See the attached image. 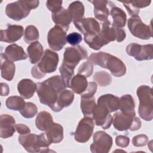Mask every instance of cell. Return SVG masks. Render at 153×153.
Listing matches in <instances>:
<instances>
[{
    "instance_id": "cell-28",
    "label": "cell",
    "mask_w": 153,
    "mask_h": 153,
    "mask_svg": "<svg viewBox=\"0 0 153 153\" xmlns=\"http://www.w3.org/2000/svg\"><path fill=\"white\" fill-rule=\"evenodd\" d=\"M97 102L105 105L111 113L119 109L120 98L111 94H106L100 96Z\"/></svg>"
},
{
    "instance_id": "cell-39",
    "label": "cell",
    "mask_w": 153,
    "mask_h": 153,
    "mask_svg": "<svg viewBox=\"0 0 153 153\" xmlns=\"http://www.w3.org/2000/svg\"><path fill=\"white\" fill-rule=\"evenodd\" d=\"M148 142V137L146 135L141 134L133 137L132 139L133 145L135 146H145Z\"/></svg>"
},
{
    "instance_id": "cell-3",
    "label": "cell",
    "mask_w": 153,
    "mask_h": 153,
    "mask_svg": "<svg viewBox=\"0 0 153 153\" xmlns=\"http://www.w3.org/2000/svg\"><path fill=\"white\" fill-rule=\"evenodd\" d=\"M88 61L93 65L108 69L116 77H121L126 73V67L123 61L108 53L101 51L92 53L88 58Z\"/></svg>"
},
{
    "instance_id": "cell-19",
    "label": "cell",
    "mask_w": 153,
    "mask_h": 153,
    "mask_svg": "<svg viewBox=\"0 0 153 153\" xmlns=\"http://www.w3.org/2000/svg\"><path fill=\"white\" fill-rule=\"evenodd\" d=\"M51 18L56 25L62 27L66 31L68 30L69 25L73 20V18L69 11L63 7L59 11L52 13Z\"/></svg>"
},
{
    "instance_id": "cell-18",
    "label": "cell",
    "mask_w": 153,
    "mask_h": 153,
    "mask_svg": "<svg viewBox=\"0 0 153 153\" xmlns=\"http://www.w3.org/2000/svg\"><path fill=\"white\" fill-rule=\"evenodd\" d=\"M89 2L94 5V15L96 19L102 22L108 20V16L110 14L108 1L94 0Z\"/></svg>"
},
{
    "instance_id": "cell-15",
    "label": "cell",
    "mask_w": 153,
    "mask_h": 153,
    "mask_svg": "<svg viewBox=\"0 0 153 153\" xmlns=\"http://www.w3.org/2000/svg\"><path fill=\"white\" fill-rule=\"evenodd\" d=\"M74 24L84 35H96L100 31L99 23L93 18H82L79 20H74Z\"/></svg>"
},
{
    "instance_id": "cell-12",
    "label": "cell",
    "mask_w": 153,
    "mask_h": 153,
    "mask_svg": "<svg viewBox=\"0 0 153 153\" xmlns=\"http://www.w3.org/2000/svg\"><path fill=\"white\" fill-rule=\"evenodd\" d=\"M126 53L138 61L151 60L153 58V45H140L131 43L126 47Z\"/></svg>"
},
{
    "instance_id": "cell-21",
    "label": "cell",
    "mask_w": 153,
    "mask_h": 153,
    "mask_svg": "<svg viewBox=\"0 0 153 153\" xmlns=\"http://www.w3.org/2000/svg\"><path fill=\"white\" fill-rule=\"evenodd\" d=\"M3 54L7 59L11 62L25 60L27 57L23 48L16 44H13L7 46Z\"/></svg>"
},
{
    "instance_id": "cell-16",
    "label": "cell",
    "mask_w": 153,
    "mask_h": 153,
    "mask_svg": "<svg viewBox=\"0 0 153 153\" xmlns=\"http://www.w3.org/2000/svg\"><path fill=\"white\" fill-rule=\"evenodd\" d=\"M23 32V26L9 24L7 25V29L1 30L0 40L7 43L15 42L22 38Z\"/></svg>"
},
{
    "instance_id": "cell-17",
    "label": "cell",
    "mask_w": 153,
    "mask_h": 153,
    "mask_svg": "<svg viewBox=\"0 0 153 153\" xmlns=\"http://www.w3.org/2000/svg\"><path fill=\"white\" fill-rule=\"evenodd\" d=\"M15 119L8 114H2L0 117V136L2 138L11 137L16 131Z\"/></svg>"
},
{
    "instance_id": "cell-36",
    "label": "cell",
    "mask_w": 153,
    "mask_h": 153,
    "mask_svg": "<svg viewBox=\"0 0 153 153\" xmlns=\"http://www.w3.org/2000/svg\"><path fill=\"white\" fill-rule=\"evenodd\" d=\"M38 109L35 104L32 102H26L25 108L20 111L21 115L26 118H31L37 114Z\"/></svg>"
},
{
    "instance_id": "cell-11",
    "label": "cell",
    "mask_w": 153,
    "mask_h": 153,
    "mask_svg": "<svg viewBox=\"0 0 153 153\" xmlns=\"http://www.w3.org/2000/svg\"><path fill=\"white\" fill-rule=\"evenodd\" d=\"M93 142L90 145L92 153H108L112 145V138L104 131H97L93 134Z\"/></svg>"
},
{
    "instance_id": "cell-30",
    "label": "cell",
    "mask_w": 153,
    "mask_h": 153,
    "mask_svg": "<svg viewBox=\"0 0 153 153\" xmlns=\"http://www.w3.org/2000/svg\"><path fill=\"white\" fill-rule=\"evenodd\" d=\"M96 106V104L94 96L81 97L80 107L84 117H93V114Z\"/></svg>"
},
{
    "instance_id": "cell-42",
    "label": "cell",
    "mask_w": 153,
    "mask_h": 153,
    "mask_svg": "<svg viewBox=\"0 0 153 153\" xmlns=\"http://www.w3.org/2000/svg\"><path fill=\"white\" fill-rule=\"evenodd\" d=\"M129 142H130V139L127 136L119 135L116 137L115 143H116V145L119 147L126 148L128 145Z\"/></svg>"
},
{
    "instance_id": "cell-2",
    "label": "cell",
    "mask_w": 153,
    "mask_h": 153,
    "mask_svg": "<svg viewBox=\"0 0 153 153\" xmlns=\"http://www.w3.org/2000/svg\"><path fill=\"white\" fill-rule=\"evenodd\" d=\"M88 58L87 51L80 45L67 47L63 54V63L59 71L66 87L69 88V82L74 76V69L79 62Z\"/></svg>"
},
{
    "instance_id": "cell-31",
    "label": "cell",
    "mask_w": 153,
    "mask_h": 153,
    "mask_svg": "<svg viewBox=\"0 0 153 153\" xmlns=\"http://www.w3.org/2000/svg\"><path fill=\"white\" fill-rule=\"evenodd\" d=\"M74 99V93L69 90H63L59 95L57 99V106L62 111L63 108L68 107L73 102Z\"/></svg>"
},
{
    "instance_id": "cell-37",
    "label": "cell",
    "mask_w": 153,
    "mask_h": 153,
    "mask_svg": "<svg viewBox=\"0 0 153 153\" xmlns=\"http://www.w3.org/2000/svg\"><path fill=\"white\" fill-rule=\"evenodd\" d=\"M93 71V65L88 61L84 62L79 66L78 70V74L82 75L85 77H89L91 76Z\"/></svg>"
},
{
    "instance_id": "cell-10",
    "label": "cell",
    "mask_w": 153,
    "mask_h": 153,
    "mask_svg": "<svg viewBox=\"0 0 153 153\" xmlns=\"http://www.w3.org/2000/svg\"><path fill=\"white\" fill-rule=\"evenodd\" d=\"M94 127V123L92 117H84L78 123L74 133V139L79 143H85L89 140Z\"/></svg>"
},
{
    "instance_id": "cell-8",
    "label": "cell",
    "mask_w": 153,
    "mask_h": 153,
    "mask_svg": "<svg viewBox=\"0 0 153 153\" xmlns=\"http://www.w3.org/2000/svg\"><path fill=\"white\" fill-rule=\"evenodd\" d=\"M113 125L118 131H136L141 127V121L136 116H131L121 112L115 113L112 117Z\"/></svg>"
},
{
    "instance_id": "cell-38",
    "label": "cell",
    "mask_w": 153,
    "mask_h": 153,
    "mask_svg": "<svg viewBox=\"0 0 153 153\" xmlns=\"http://www.w3.org/2000/svg\"><path fill=\"white\" fill-rule=\"evenodd\" d=\"M66 42L73 46L78 45L82 39V36L80 33L77 32H72L66 35Z\"/></svg>"
},
{
    "instance_id": "cell-24",
    "label": "cell",
    "mask_w": 153,
    "mask_h": 153,
    "mask_svg": "<svg viewBox=\"0 0 153 153\" xmlns=\"http://www.w3.org/2000/svg\"><path fill=\"white\" fill-rule=\"evenodd\" d=\"M88 82L87 77L77 74L71 79L69 88H71L74 93L81 94L86 90L88 87Z\"/></svg>"
},
{
    "instance_id": "cell-6",
    "label": "cell",
    "mask_w": 153,
    "mask_h": 153,
    "mask_svg": "<svg viewBox=\"0 0 153 153\" xmlns=\"http://www.w3.org/2000/svg\"><path fill=\"white\" fill-rule=\"evenodd\" d=\"M152 88L146 85L139 86L137 88V96L139 100L138 113L145 121H150L153 118V103Z\"/></svg>"
},
{
    "instance_id": "cell-20",
    "label": "cell",
    "mask_w": 153,
    "mask_h": 153,
    "mask_svg": "<svg viewBox=\"0 0 153 153\" xmlns=\"http://www.w3.org/2000/svg\"><path fill=\"white\" fill-rule=\"evenodd\" d=\"M37 85L30 79H22L17 84V90L20 96L26 99H30L36 91Z\"/></svg>"
},
{
    "instance_id": "cell-23",
    "label": "cell",
    "mask_w": 153,
    "mask_h": 153,
    "mask_svg": "<svg viewBox=\"0 0 153 153\" xmlns=\"http://www.w3.org/2000/svg\"><path fill=\"white\" fill-rule=\"evenodd\" d=\"M16 71L15 65L13 62L7 59L3 53L1 54V71L2 78L11 81L13 79Z\"/></svg>"
},
{
    "instance_id": "cell-4",
    "label": "cell",
    "mask_w": 153,
    "mask_h": 153,
    "mask_svg": "<svg viewBox=\"0 0 153 153\" xmlns=\"http://www.w3.org/2000/svg\"><path fill=\"white\" fill-rule=\"evenodd\" d=\"M19 142L29 152H49L50 143L46 139L45 133L37 135L35 133L20 134L19 136Z\"/></svg>"
},
{
    "instance_id": "cell-32",
    "label": "cell",
    "mask_w": 153,
    "mask_h": 153,
    "mask_svg": "<svg viewBox=\"0 0 153 153\" xmlns=\"http://www.w3.org/2000/svg\"><path fill=\"white\" fill-rule=\"evenodd\" d=\"M68 10L72 16L73 20H79L83 18L85 8L81 2L76 1L69 4Z\"/></svg>"
},
{
    "instance_id": "cell-1",
    "label": "cell",
    "mask_w": 153,
    "mask_h": 153,
    "mask_svg": "<svg viewBox=\"0 0 153 153\" xmlns=\"http://www.w3.org/2000/svg\"><path fill=\"white\" fill-rule=\"evenodd\" d=\"M36 92L42 104L49 106L54 112H60L57 106L59 93L66 87L60 75H54L42 82L36 83Z\"/></svg>"
},
{
    "instance_id": "cell-14",
    "label": "cell",
    "mask_w": 153,
    "mask_h": 153,
    "mask_svg": "<svg viewBox=\"0 0 153 153\" xmlns=\"http://www.w3.org/2000/svg\"><path fill=\"white\" fill-rule=\"evenodd\" d=\"M110 111L103 104L98 103L93 114L96 125L101 126L103 129H108L112 124L113 118Z\"/></svg>"
},
{
    "instance_id": "cell-34",
    "label": "cell",
    "mask_w": 153,
    "mask_h": 153,
    "mask_svg": "<svg viewBox=\"0 0 153 153\" xmlns=\"http://www.w3.org/2000/svg\"><path fill=\"white\" fill-rule=\"evenodd\" d=\"M39 36V31L35 26L29 25L26 27L23 39L26 43L31 44L32 42H33L38 39Z\"/></svg>"
},
{
    "instance_id": "cell-33",
    "label": "cell",
    "mask_w": 153,
    "mask_h": 153,
    "mask_svg": "<svg viewBox=\"0 0 153 153\" xmlns=\"http://www.w3.org/2000/svg\"><path fill=\"white\" fill-rule=\"evenodd\" d=\"M5 104L7 107L11 110L20 111L25 108L26 102L23 97L17 96H13L9 97L6 100Z\"/></svg>"
},
{
    "instance_id": "cell-9",
    "label": "cell",
    "mask_w": 153,
    "mask_h": 153,
    "mask_svg": "<svg viewBox=\"0 0 153 153\" xmlns=\"http://www.w3.org/2000/svg\"><path fill=\"white\" fill-rule=\"evenodd\" d=\"M128 28L131 35L141 39H149L152 36L151 25H146L139 16L131 17L127 22Z\"/></svg>"
},
{
    "instance_id": "cell-27",
    "label": "cell",
    "mask_w": 153,
    "mask_h": 153,
    "mask_svg": "<svg viewBox=\"0 0 153 153\" xmlns=\"http://www.w3.org/2000/svg\"><path fill=\"white\" fill-rule=\"evenodd\" d=\"M110 14L113 19V22L111 24L112 26L121 28L125 26L127 20L126 13L120 8L114 6L111 8Z\"/></svg>"
},
{
    "instance_id": "cell-25",
    "label": "cell",
    "mask_w": 153,
    "mask_h": 153,
    "mask_svg": "<svg viewBox=\"0 0 153 153\" xmlns=\"http://www.w3.org/2000/svg\"><path fill=\"white\" fill-rule=\"evenodd\" d=\"M134 100L131 94H125L120 99L119 109L121 112L131 116H136Z\"/></svg>"
},
{
    "instance_id": "cell-40",
    "label": "cell",
    "mask_w": 153,
    "mask_h": 153,
    "mask_svg": "<svg viewBox=\"0 0 153 153\" xmlns=\"http://www.w3.org/2000/svg\"><path fill=\"white\" fill-rule=\"evenodd\" d=\"M97 84L95 82H90L86 90L81 94V97H93L97 90Z\"/></svg>"
},
{
    "instance_id": "cell-44",
    "label": "cell",
    "mask_w": 153,
    "mask_h": 153,
    "mask_svg": "<svg viewBox=\"0 0 153 153\" xmlns=\"http://www.w3.org/2000/svg\"><path fill=\"white\" fill-rule=\"evenodd\" d=\"M130 2L132 6L137 10L149 6L151 2V1H134Z\"/></svg>"
},
{
    "instance_id": "cell-7",
    "label": "cell",
    "mask_w": 153,
    "mask_h": 153,
    "mask_svg": "<svg viewBox=\"0 0 153 153\" xmlns=\"http://www.w3.org/2000/svg\"><path fill=\"white\" fill-rule=\"evenodd\" d=\"M39 1H17L8 4L5 8V14L10 19L19 21L26 17L32 9L38 7Z\"/></svg>"
},
{
    "instance_id": "cell-43",
    "label": "cell",
    "mask_w": 153,
    "mask_h": 153,
    "mask_svg": "<svg viewBox=\"0 0 153 153\" xmlns=\"http://www.w3.org/2000/svg\"><path fill=\"white\" fill-rule=\"evenodd\" d=\"M124 6L126 7L128 13L129 15H130L131 17L132 16H138V14L139 13V10H137L133 7L131 4H130V2H122Z\"/></svg>"
},
{
    "instance_id": "cell-46",
    "label": "cell",
    "mask_w": 153,
    "mask_h": 153,
    "mask_svg": "<svg viewBox=\"0 0 153 153\" xmlns=\"http://www.w3.org/2000/svg\"><path fill=\"white\" fill-rule=\"evenodd\" d=\"M1 96H7L10 92L8 85L5 83H1Z\"/></svg>"
},
{
    "instance_id": "cell-26",
    "label": "cell",
    "mask_w": 153,
    "mask_h": 153,
    "mask_svg": "<svg viewBox=\"0 0 153 153\" xmlns=\"http://www.w3.org/2000/svg\"><path fill=\"white\" fill-rule=\"evenodd\" d=\"M30 62L34 64L39 62L43 55V47L38 41L32 42L27 48Z\"/></svg>"
},
{
    "instance_id": "cell-35",
    "label": "cell",
    "mask_w": 153,
    "mask_h": 153,
    "mask_svg": "<svg viewBox=\"0 0 153 153\" xmlns=\"http://www.w3.org/2000/svg\"><path fill=\"white\" fill-rule=\"evenodd\" d=\"M93 80L100 86L106 87L111 83L112 78L111 75L106 72L99 71L94 74Z\"/></svg>"
},
{
    "instance_id": "cell-22",
    "label": "cell",
    "mask_w": 153,
    "mask_h": 153,
    "mask_svg": "<svg viewBox=\"0 0 153 153\" xmlns=\"http://www.w3.org/2000/svg\"><path fill=\"white\" fill-rule=\"evenodd\" d=\"M45 134L50 144L60 143L63 139V128L60 124L53 123L45 131Z\"/></svg>"
},
{
    "instance_id": "cell-45",
    "label": "cell",
    "mask_w": 153,
    "mask_h": 153,
    "mask_svg": "<svg viewBox=\"0 0 153 153\" xmlns=\"http://www.w3.org/2000/svg\"><path fill=\"white\" fill-rule=\"evenodd\" d=\"M15 128L17 131L20 134H25L30 132L29 127L23 124H17L15 125Z\"/></svg>"
},
{
    "instance_id": "cell-41",
    "label": "cell",
    "mask_w": 153,
    "mask_h": 153,
    "mask_svg": "<svg viewBox=\"0 0 153 153\" xmlns=\"http://www.w3.org/2000/svg\"><path fill=\"white\" fill-rule=\"evenodd\" d=\"M62 1H47L46 6L51 13H55L62 8Z\"/></svg>"
},
{
    "instance_id": "cell-5",
    "label": "cell",
    "mask_w": 153,
    "mask_h": 153,
    "mask_svg": "<svg viewBox=\"0 0 153 153\" xmlns=\"http://www.w3.org/2000/svg\"><path fill=\"white\" fill-rule=\"evenodd\" d=\"M59 62V55L57 53L47 49L38 62L33 66L31 69V74L35 78L41 79L47 73L54 72Z\"/></svg>"
},
{
    "instance_id": "cell-29",
    "label": "cell",
    "mask_w": 153,
    "mask_h": 153,
    "mask_svg": "<svg viewBox=\"0 0 153 153\" xmlns=\"http://www.w3.org/2000/svg\"><path fill=\"white\" fill-rule=\"evenodd\" d=\"M53 123L51 115L45 111L38 113L35 119V125L41 131H45Z\"/></svg>"
},
{
    "instance_id": "cell-13",
    "label": "cell",
    "mask_w": 153,
    "mask_h": 153,
    "mask_svg": "<svg viewBox=\"0 0 153 153\" xmlns=\"http://www.w3.org/2000/svg\"><path fill=\"white\" fill-rule=\"evenodd\" d=\"M66 32L62 27L55 25L48 32L47 42L49 47L54 51H60L66 44Z\"/></svg>"
}]
</instances>
